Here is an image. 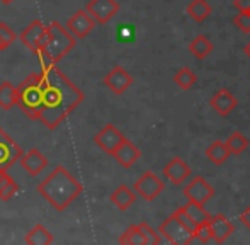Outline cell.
Returning <instances> with one entry per match:
<instances>
[{
    "label": "cell",
    "mask_w": 250,
    "mask_h": 245,
    "mask_svg": "<svg viewBox=\"0 0 250 245\" xmlns=\"http://www.w3.org/2000/svg\"><path fill=\"white\" fill-rule=\"evenodd\" d=\"M158 233L170 244H177V245L192 244V233L174 215H170L167 220L162 222V225L158 226Z\"/></svg>",
    "instance_id": "5"
},
{
    "label": "cell",
    "mask_w": 250,
    "mask_h": 245,
    "mask_svg": "<svg viewBox=\"0 0 250 245\" xmlns=\"http://www.w3.org/2000/svg\"><path fill=\"white\" fill-rule=\"evenodd\" d=\"M119 244H129V245H145L143 242L142 232H140L138 225H131L121 233L119 237Z\"/></svg>",
    "instance_id": "29"
},
{
    "label": "cell",
    "mask_w": 250,
    "mask_h": 245,
    "mask_svg": "<svg viewBox=\"0 0 250 245\" xmlns=\"http://www.w3.org/2000/svg\"><path fill=\"white\" fill-rule=\"evenodd\" d=\"M0 51H2V48H0Z\"/></svg>",
    "instance_id": "39"
},
{
    "label": "cell",
    "mask_w": 250,
    "mask_h": 245,
    "mask_svg": "<svg viewBox=\"0 0 250 245\" xmlns=\"http://www.w3.org/2000/svg\"><path fill=\"white\" fill-rule=\"evenodd\" d=\"M209 228L211 233H213V240L218 244H223L231 233L235 232V226L230 220L225 215H211L209 218Z\"/></svg>",
    "instance_id": "18"
},
{
    "label": "cell",
    "mask_w": 250,
    "mask_h": 245,
    "mask_svg": "<svg viewBox=\"0 0 250 245\" xmlns=\"http://www.w3.org/2000/svg\"><path fill=\"white\" fill-rule=\"evenodd\" d=\"M138 226H140V232H142V237H143V242H145V245H158L162 242L160 233L155 232L148 223L142 222V223H138Z\"/></svg>",
    "instance_id": "31"
},
{
    "label": "cell",
    "mask_w": 250,
    "mask_h": 245,
    "mask_svg": "<svg viewBox=\"0 0 250 245\" xmlns=\"http://www.w3.org/2000/svg\"><path fill=\"white\" fill-rule=\"evenodd\" d=\"M225 143H227L228 150H230V155H240L249 148V138L240 131L231 133Z\"/></svg>",
    "instance_id": "25"
},
{
    "label": "cell",
    "mask_w": 250,
    "mask_h": 245,
    "mask_svg": "<svg viewBox=\"0 0 250 245\" xmlns=\"http://www.w3.org/2000/svg\"><path fill=\"white\" fill-rule=\"evenodd\" d=\"M19 192V184L9 176V172H0V199L9 201Z\"/></svg>",
    "instance_id": "26"
},
{
    "label": "cell",
    "mask_w": 250,
    "mask_h": 245,
    "mask_svg": "<svg viewBox=\"0 0 250 245\" xmlns=\"http://www.w3.org/2000/svg\"><path fill=\"white\" fill-rule=\"evenodd\" d=\"M209 106L213 107L220 116L227 118V116H230L235 111V107H237V97L228 89H220L209 99Z\"/></svg>",
    "instance_id": "17"
},
{
    "label": "cell",
    "mask_w": 250,
    "mask_h": 245,
    "mask_svg": "<svg viewBox=\"0 0 250 245\" xmlns=\"http://www.w3.org/2000/svg\"><path fill=\"white\" fill-rule=\"evenodd\" d=\"M16 33L12 31V27L7 22H0V48L7 50L12 43H16Z\"/></svg>",
    "instance_id": "32"
},
{
    "label": "cell",
    "mask_w": 250,
    "mask_h": 245,
    "mask_svg": "<svg viewBox=\"0 0 250 245\" xmlns=\"http://www.w3.org/2000/svg\"><path fill=\"white\" fill-rule=\"evenodd\" d=\"M104 85L116 96H123L133 85V77L128 73V70L118 65L109 70L107 75L104 77Z\"/></svg>",
    "instance_id": "12"
},
{
    "label": "cell",
    "mask_w": 250,
    "mask_h": 245,
    "mask_svg": "<svg viewBox=\"0 0 250 245\" xmlns=\"http://www.w3.org/2000/svg\"><path fill=\"white\" fill-rule=\"evenodd\" d=\"M233 24L244 34H250V10H238V14L233 17Z\"/></svg>",
    "instance_id": "33"
},
{
    "label": "cell",
    "mask_w": 250,
    "mask_h": 245,
    "mask_svg": "<svg viewBox=\"0 0 250 245\" xmlns=\"http://www.w3.org/2000/svg\"><path fill=\"white\" fill-rule=\"evenodd\" d=\"M164 176L168 179V183L174 185H182L186 181L191 177V167L181 159V157H174L167 165L164 167Z\"/></svg>",
    "instance_id": "15"
},
{
    "label": "cell",
    "mask_w": 250,
    "mask_h": 245,
    "mask_svg": "<svg viewBox=\"0 0 250 245\" xmlns=\"http://www.w3.org/2000/svg\"><path fill=\"white\" fill-rule=\"evenodd\" d=\"M44 38H46V26H44V22L41 19H34L33 22H29V26H26V29L21 33L19 40L27 50L36 53L38 48L43 44Z\"/></svg>",
    "instance_id": "13"
},
{
    "label": "cell",
    "mask_w": 250,
    "mask_h": 245,
    "mask_svg": "<svg viewBox=\"0 0 250 245\" xmlns=\"http://www.w3.org/2000/svg\"><path fill=\"white\" fill-rule=\"evenodd\" d=\"M206 157L214 165H223L228 160V157H230V150H228L227 143L221 142V140H216V142H213L211 145H208Z\"/></svg>",
    "instance_id": "21"
},
{
    "label": "cell",
    "mask_w": 250,
    "mask_h": 245,
    "mask_svg": "<svg viewBox=\"0 0 250 245\" xmlns=\"http://www.w3.org/2000/svg\"><path fill=\"white\" fill-rule=\"evenodd\" d=\"M240 222L244 223V225L250 230V206H249V208L245 209V211L240 215Z\"/></svg>",
    "instance_id": "36"
},
{
    "label": "cell",
    "mask_w": 250,
    "mask_h": 245,
    "mask_svg": "<svg viewBox=\"0 0 250 245\" xmlns=\"http://www.w3.org/2000/svg\"><path fill=\"white\" fill-rule=\"evenodd\" d=\"M65 27L73 38H77V40H83V38H87L94 31V27H96V20L92 19V16H90L85 9H80V10H77V12L73 14L68 20H66Z\"/></svg>",
    "instance_id": "8"
},
{
    "label": "cell",
    "mask_w": 250,
    "mask_h": 245,
    "mask_svg": "<svg viewBox=\"0 0 250 245\" xmlns=\"http://www.w3.org/2000/svg\"><path fill=\"white\" fill-rule=\"evenodd\" d=\"M125 138H126V136L123 135V133L119 131L114 124H111V122H109V124H105L104 128H102L101 131L94 136V143L99 146L102 152L112 155V152H114V150L121 145Z\"/></svg>",
    "instance_id": "11"
},
{
    "label": "cell",
    "mask_w": 250,
    "mask_h": 245,
    "mask_svg": "<svg viewBox=\"0 0 250 245\" xmlns=\"http://www.w3.org/2000/svg\"><path fill=\"white\" fill-rule=\"evenodd\" d=\"M112 157H114L116 162H118L121 167L129 169V167H133L136 162H138V159L142 157V150H140L131 140L125 138L121 145L112 152Z\"/></svg>",
    "instance_id": "16"
},
{
    "label": "cell",
    "mask_w": 250,
    "mask_h": 245,
    "mask_svg": "<svg viewBox=\"0 0 250 245\" xmlns=\"http://www.w3.org/2000/svg\"><path fill=\"white\" fill-rule=\"evenodd\" d=\"M233 5L237 10H250V0H235Z\"/></svg>",
    "instance_id": "35"
},
{
    "label": "cell",
    "mask_w": 250,
    "mask_h": 245,
    "mask_svg": "<svg viewBox=\"0 0 250 245\" xmlns=\"http://www.w3.org/2000/svg\"><path fill=\"white\" fill-rule=\"evenodd\" d=\"M109 201L119 209V211H128L136 201V192L131 187H128L126 184H121L119 187H116V191L109 196Z\"/></svg>",
    "instance_id": "19"
},
{
    "label": "cell",
    "mask_w": 250,
    "mask_h": 245,
    "mask_svg": "<svg viewBox=\"0 0 250 245\" xmlns=\"http://www.w3.org/2000/svg\"><path fill=\"white\" fill-rule=\"evenodd\" d=\"M0 2H2V3H3V5H10V3H12V2H14V0H0Z\"/></svg>",
    "instance_id": "37"
},
{
    "label": "cell",
    "mask_w": 250,
    "mask_h": 245,
    "mask_svg": "<svg viewBox=\"0 0 250 245\" xmlns=\"http://www.w3.org/2000/svg\"><path fill=\"white\" fill-rule=\"evenodd\" d=\"M164 189H165L164 181L155 172H151V170L143 172L142 176L136 179L135 185H133V191L138 196H142L145 201H153V199H157L158 196L164 192Z\"/></svg>",
    "instance_id": "6"
},
{
    "label": "cell",
    "mask_w": 250,
    "mask_h": 245,
    "mask_svg": "<svg viewBox=\"0 0 250 245\" xmlns=\"http://www.w3.org/2000/svg\"><path fill=\"white\" fill-rule=\"evenodd\" d=\"M184 196L188 201H194L199 204L208 203L214 196V187L208 184V181L201 176H196L194 179H191V183L184 187Z\"/></svg>",
    "instance_id": "10"
},
{
    "label": "cell",
    "mask_w": 250,
    "mask_h": 245,
    "mask_svg": "<svg viewBox=\"0 0 250 245\" xmlns=\"http://www.w3.org/2000/svg\"><path fill=\"white\" fill-rule=\"evenodd\" d=\"M24 242L29 244V245H48L55 242V237L46 226H43L41 223L34 225L29 232L26 233L24 237Z\"/></svg>",
    "instance_id": "20"
},
{
    "label": "cell",
    "mask_w": 250,
    "mask_h": 245,
    "mask_svg": "<svg viewBox=\"0 0 250 245\" xmlns=\"http://www.w3.org/2000/svg\"><path fill=\"white\" fill-rule=\"evenodd\" d=\"M16 106V87L9 80L0 83V109L10 111Z\"/></svg>",
    "instance_id": "24"
},
{
    "label": "cell",
    "mask_w": 250,
    "mask_h": 245,
    "mask_svg": "<svg viewBox=\"0 0 250 245\" xmlns=\"http://www.w3.org/2000/svg\"><path fill=\"white\" fill-rule=\"evenodd\" d=\"M188 14L196 22H204L211 16V5L208 0H191L188 5Z\"/></svg>",
    "instance_id": "22"
},
{
    "label": "cell",
    "mask_w": 250,
    "mask_h": 245,
    "mask_svg": "<svg viewBox=\"0 0 250 245\" xmlns=\"http://www.w3.org/2000/svg\"><path fill=\"white\" fill-rule=\"evenodd\" d=\"M43 104V75L31 73L16 87V106L29 120H40Z\"/></svg>",
    "instance_id": "4"
},
{
    "label": "cell",
    "mask_w": 250,
    "mask_h": 245,
    "mask_svg": "<svg viewBox=\"0 0 250 245\" xmlns=\"http://www.w3.org/2000/svg\"><path fill=\"white\" fill-rule=\"evenodd\" d=\"M196 80H198L196 73L192 72L191 68H188V66L181 68V70H179V72L174 75V82L177 83V85L181 87L182 90H191L192 87H194Z\"/></svg>",
    "instance_id": "28"
},
{
    "label": "cell",
    "mask_w": 250,
    "mask_h": 245,
    "mask_svg": "<svg viewBox=\"0 0 250 245\" xmlns=\"http://www.w3.org/2000/svg\"><path fill=\"white\" fill-rule=\"evenodd\" d=\"M85 10L92 16L96 24H107L119 12V2L118 0H90Z\"/></svg>",
    "instance_id": "9"
},
{
    "label": "cell",
    "mask_w": 250,
    "mask_h": 245,
    "mask_svg": "<svg viewBox=\"0 0 250 245\" xmlns=\"http://www.w3.org/2000/svg\"><path fill=\"white\" fill-rule=\"evenodd\" d=\"M189 51H191L198 60H204V58L213 51V43H211L206 36L199 34V36H196L194 40L189 43Z\"/></svg>",
    "instance_id": "23"
},
{
    "label": "cell",
    "mask_w": 250,
    "mask_h": 245,
    "mask_svg": "<svg viewBox=\"0 0 250 245\" xmlns=\"http://www.w3.org/2000/svg\"><path fill=\"white\" fill-rule=\"evenodd\" d=\"M75 46L77 38H73L62 22L53 20L46 26V38L36 50V55L40 57L41 65L44 68V66L60 63Z\"/></svg>",
    "instance_id": "3"
},
{
    "label": "cell",
    "mask_w": 250,
    "mask_h": 245,
    "mask_svg": "<svg viewBox=\"0 0 250 245\" xmlns=\"http://www.w3.org/2000/svg\"><path fill=\"white\" fill-rule=\"evenodd\" d=\"M17 162L21 163V167H22L31 177L40 176L48 167V159L38 148H31V150H27V152H22V155H21V159L17 160Z\"/></svg>",
    "instance_id": "14"
},
{
    "label": "cell",
    "mask_w": 250,
    "mask_h": 245,
    "mask_svg": "<svg viewBox=\"0 0 250 245\" xmlns=\"http://www.w3.org/2000/svg\"><path fill=\"white\" fill-rule=\"evenodd\" d=\"M82 192V183L63 165H56L46 179L38 184V194L46 199L56 211H65Z\"/></svg>",
    "instance_id": "2"
},
{
    "label": "cell",
    "mask_w": 250,
    "mask_h": 245,
    "mask_svg": "<svg viewBox=\"0 0 250 245\" xmlns=\"http://www.w3.org/2000/svg\"><path fill=\"white\" fill-rule=\"evenodd\" d=\"M245 53H247L249 57H250V41H249V44H247V46H245Z\"/></svg>",
    "instance_id": "38"
},
{
    "label": "cell",
    "mask_w": 250,
    "mask_h": 245,
    "mask_svg": "<svg viewBox=\"0 0 250 245\" xmlns=\"http://www.w3.org/2000/svg\"><path fill=\"white\" fill-rule=\"evenodd\" d=\"M172 215H174L175 218H177L179 222H181L182 225H184L186 228L189 230V232H191V233H194V230H196V226H198V223H196L194 220H192L191 216H189L188 213L184 211V208H179V209H175V211L172 213Z\"/></svg>",
    "instance_id": "34"
},
{
    "label": "cell",
    "mask_w": 250,
    "mask_h": 245,
    "mask_svg": "<svg viewBox=\"0 0 250 245\" xmlns=\"http://www.w3.org/2000/svg\"><path fill=\"white\" fill-rule=\"evenodd\" d=\"M43 104L40 121L48 129H55L70 113L85 99L83 92L56 65L44 66L43 72Z\"/></svg>",
    "instance_id": "1"
},
{
    "label": "cell",
    "mask_w": 250,
    "mask_h": 245,
    "mask_svg": "<svg viewBox=\"0 0 250 245\" xmlns=\"http://www.w3.org/2000/svg\"><path fill=\"white\" fill-rule=\"evenodd\" d=\"M24 150L9 136V133L0 128V172H9L12 165L21 159Z\"/></svg>",
    "instance_id": "7"
},
{
    "label": "cell",
    "mask_w": 250,
    "mask_h": 245,
    "mask_svg": "<svg viewBox=\"0 0 250 245\" xmlns=\"http://www.w3.org/2000/svg\"><path fill=\"white\" fill-rule=\"evenodd\" d=\"M213 240V233H211L209 228V222L199 223L196 226L194 233H192V242H199V244H208Z\"/></svg>",
    "instance_id": "30"
},
{
    "label": "cell",
    "mask_w": 250,
    "mask_h": 245,
    "mask_svg": "<svg viewBox=\"0 0 250 245\" xmlns=\"http://www.w3.org/2000/svg\"><path fill=\"white\" fill-rule=\"evenodd\" d=\"M184 208V211L188 213L189 216H191L192 220H194L196 223H204V222H209L211 215L204 209V204H199V203H194V201H188L186 203V206H182Z\"/></svg>",
    "instance_id": "27"
}]
</instances>
